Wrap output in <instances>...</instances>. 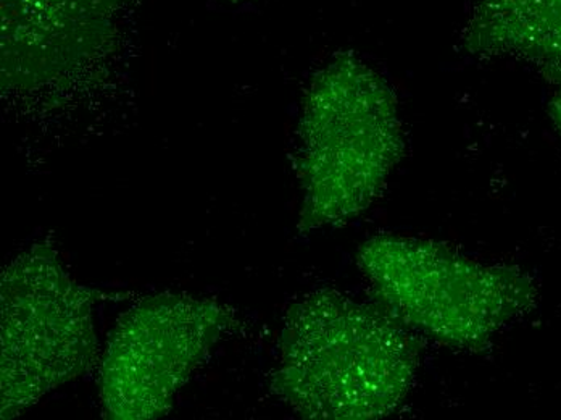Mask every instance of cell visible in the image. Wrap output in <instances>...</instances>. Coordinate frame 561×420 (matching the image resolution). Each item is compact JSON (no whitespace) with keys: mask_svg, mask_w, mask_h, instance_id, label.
<instances>
[{"mask_svg":"<svg viewBox=\"0 0 561 420\" xmlns=\"http://www.w3.org/2000/svg\"><path fill=\"white\" fill-rule=\"evenodd\" d=\"M553 84H556L557 91L552 101H550V115H552V121L561 135V77Z\"/></svg>","mask_w":561,"mask_h":420,"instance_id":"8","label":"cell"},{"mask_svg":"<svg viewBox=\"0 0 561 420\" xmlns=\"http://www.w3.org/2000/svg\"><path fill=\"white\" fill-rule=\"evenodd\" d=\"M80 285L64 268L53 237L13 259L0 275V415L13 419L98 361L92 307L125 300Z\"/></svg>","mask_w":561,"mask_h":420,"instance_id":"4","label":"cell"},{"mask_svg":"<svg viewBox=\"0 0 561 420\" xmlns=\"http://www.w3.org/2000/svg\"><path fill=\"white\" fill-rule=\"evenodd\" d=\"M357 264L373 299L424 340L461 353H484L539 288L519 265L491 264L449 242L378 234L362 242Z\"/></svg>","mask_w":561,"mask_h":420,"instance_id":"3","label":"cell"},{"mask_svg":"<svg viewBox=\"0 0 561 420\" xmlns=\"http://www.w3.org/2000/svg\"><path fill=\"white\" fill-rule=\"evenodd\" d=\"M236 326L220 300L186 293L139 299L119 317L102 356V408L113 420H152L169 415L174 396Z\"/></svg>","mask_w":561,"mask_h":420,"instance_id":"5","label":"cell"},{"mask_svg":"<svg viewBox=\"0 0 561 420\" xmlns=\"http://www.w3.org/2000/svg\"><path fill=\"white\" fill-rule=\"evenodd\" d=\"M231 2H242V0H231Z\"/></svg>","mask_w":561,"mask_h":420,"instance_id":"9","label":"cell"},{"mask_svg":"<svg viewBox=\"0 0 561 420\" xmlns=\"http://www.w3.org/2000/svg\"><path fill=\"white\" fill-rule=\"evenodd\" d=\"M138 0H0L3 95H57L94 77Z\"/></svg>","mask_w":561,"mask_h":420,"instance_id":"6","label":"cell"},{"mask_svg":"<svg viewBox=\"0 0 561 420\" xmlns=\"http://www.w3.org/2000/svg\"><path fill=\"white\" fill-rule=\"evenodd\" d=\"M405 150L391 84L352 53L311 78L294 156L302 191L297 231L341 227L364 215L388 186Z\"/></svg>","mask_w":561,"mask_h":420,"instance_id":"2","label":"cell"},{"mask_svg":"<svg viewBox=\"0 0 561 420\" xmlns=\"http://www.w3.org/2000/svg\"><path fill=\"white\" fill-rule=\"evenodd\" d=\"M560 77H561V73L559 75V77H557V80H559V78H560ZM557 80H556V81H557ZM556 81H553V83H556Z\"/></svg>","mask_w":561,"mask_h":420,"instance_id":"10","label":"cell"},{"mask_svg":"<svg viewBox=\"0 0 561 420\" xmlns=\"http://www.w3.org/2000/svg\"><path fill=\"white\" fill-rule=\"evenodd\" d=\"M420 362L419 334L375 300L318 290L284 316L270 387L304 419H382L405 405Z\"/></svg>","mask_w":561,"mask_h":420,"instance_id":"1","label":"cell"},{"mask_svg":"<svg viewBox=\"0 0 561 420\" xmlns=\"http://www.w3.org/2000/svg\"><path fill=\"white\" fill-rule=\"evenodd\" d=\"M461 49L526 61L553 83L561 73V0H478Z\"/></svg>","mask_w":561,"mask_h":420,"instance_id":"7","label":"cell"}]
</instances>
